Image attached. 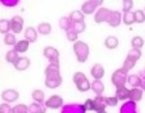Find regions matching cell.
Masks as SVG:
<instances>
[{
	"mask_svg": "<svg viewBox=\"0 0 145 113\" xmlns=\"http://www.w3.org/2000/svg\"><path fill=\"white\" fill-rule=\"evenodd\" d=\"M133 17H135L136 24H142L145 22V12L142 9H136L133 12Z\"/></svg>",
	"mask_w": 145,
	"mask_h": 113,
	"instance_id": "obj_35",
	"label": "cell"
},
{
	"mask_svg": "<svg viewBox=\"0 0 145 113\" xmlns=\"http://www.w3.org/2000/svg\"><path fill=\"white\" fill-rule=\"evenodd\" d=\"M73 53L80 63H85L89 58V45L84 41H76L73 44Z\"/></svg>",
	"mask_w": 145,
	"mask_h": 113,
	"instance_id": "obj_2",
	"label": "cell"
},
{
	"mask_svg": "<svg viewBox=\"0 0 145 113\" xmlns=\"http://www.w3.org/2000/svg\"><path fill=\"white\" fill-rule=\"evenodd\" d=\"M18 58H20V55H18V53H17L14 49L7 52V54H5V61H7L8 63H10V65H14Z\"/></svg>",
	"mask_w": 145,
	"mask_h": 113,
	"instance_id": "obj_30",
	"label": "cell"
},
{
	"mask_svg": "<svg viewBox=\"0 0 145 113\" xmlns=\"http://www.w3.org/2000/svg\"><path fill=\"white\" fill-rule=\"evenodd\" d=\"M145 41L144 38L141 37V36H135V37H132L131 40V48L133 49H138V50H141V48L144 46Z\"/></svg>",
	"mask_w": 145,
	"mask_h": 113,
	"instance_id": "obj_29",
	"label": "cell"
},
{
	"mask_svg": "<svg viewBox=\"0 0 145 113\" xmlns=\"http://www.w3.org/2000/svg\"><path fill=\"white\" fill-rule=\"evenodd\" d=\"M44 86L47 88H57L61 86V75H60V63H50L44 70Z\"/></svg>",
	"mask_w": 145,
	"mask_h": 113,
	"instance_id": "obj_1",
	"label": "cell"
},
{
	"mask_svg": "<svg viewBox=\"0 0 145 113\" xmlns=\"http://www.w3.org/2000/svg\"><path fill=\"white\" fill-rule=\"evenodd\" d=\"M29 108V113H46L47 108L43 104H38V103H31L30 105H27Z\"/></svg>",
	"mask_w": 145,
	"mask_h": 113,
	"instance_id": "obj_27",
	"label": "cell"
},
{
	"mask_svg": "<svg viewBox=\"0 0 145 113\" xmlns=\"http://www.w3.org/2000/svg\"><path fill=\"white\" fill-rule=\"evenodd\" d=\"M18 97H20L18 91H16V89H13V88L4 89L3 92H1V99H3L4 103H8V104L14 103V101L18 100Z\"/></svg>",
	"mask_w": 145,
	"mask_h": 113,
	"instance_id": "obj_9",
	"label": "cell"
},
{
	"mask_svg": "<svg viewBox=\"0 0 145 113\" xmlns=\"http://www.w3.org/2000/svg\"><path fill=\"white\" fill-rule=\"evenodd\" d=\"M85 29H86V24H85V21H82V22H74V24H72V30L76 32L77 34L82 33Z\"/></svg>",
	"mask_w": 145,
	"mask_h": 113,
	"instance_id": "obj_37",
	"label": "cell"
},
{
	"mask_svg": "<svg viewBox=\"0 0 145 113\" xmlns=\"http://www.w3.org/2000/svg\"><path fill=\"white\" fill-rule=\"evenodd\" d=\"M63 105H64V100L59 95L50 96V97L44 101V106H46V108H50V109H59V108H63Z\"/></svg>",
	"mask_w": 145,
	"mask_h": 113,
	"instance_id": "obj_7",
	"label": "cell"
},
{
	"mask_svg": "<svg viewBox=\"0 0 145 113\" xmlns=\"http://www.w3.org/2000/svg\"><path fill=\"white\" fill-rule=\"evenodd\" d=\"M135 65H136V62L135 61H132V59H129V58H125L124 59V62H123V69L125 70V71H131L133 67H135Z\"/></svg>",
	"mask_w": 145,
	"mask_h": 113,
	"instance_id": "obj_38",
	"label": "cell"
},
{
	"mask_svg": "<svg viewBox=\"0 0 145 113\" xmlns=\"http://www.w3.org/2000/svg\"><path fill=\"white\" fill-rule=\"evenodd\" d=\"M141 79L137 74H128V78H127V83H128L131 88H138L141 86Z\"/></svg>",
	"mask_w": 145,
	"mask_h": 113,
	"instance_id": "obj_23",
	"label": "cell"
},
{
	"mask_svg": "<svg viewBox=\"0 0 145 113\" xmlns=\"http://www.w3.org/2000/svg\"><path fill=\"white\" fill-rule=\"evenodd\" d=\"M127 78H128V71H125L123 67L115 70L111 75V83L115 86V88H119V87L125 86V82H127Z\"/></svg>",
	"mask_w": 145,
	"mask_h": 113,
	"instance_id": "obj_4",
	"label": "cell"
},
{
	"mask_svg": "<svg viewBox=\"0 0 145 113\" xmlns=\"http://www.w3.org/2000/svg\"><path fill=\"white\" fill-rule=\"evenodd\" d=\"M73 83L80 92H88L89 89H90L89 79L85 76L84 72H81V71H77L73 74Z\"/></svg>",
	"mask_w": 145,
	"mask_h": 113,
	"instance_id": "obj_3",
	"label": "cell"
},
{
	"mask_svg": "<svg viewBox=\"0 0 145 113\" xmlns=\"http://www.w3.org/2000/svg\"><path fill=\"white\" fill-rule=\"evenodd\" d=\"M4 44L8 45V46H14V45L17 44V38H16V34H13V33H7V34L4 36Z\"/></svg>",
	"mask_w": 145,
	"mask_h": 113,
	"instance_id": "obj_34",
	"label": "cell"
},
{
	"mask_svg": "<svg viewBox=\"0 0 145 113\" xmlns=\"http://www.w3.org/2000/svg\"><path fill=\"white\" fill-rule=\"evenodd\" d=\"M0 113H12V106L8 103L0 104Z\"/></svg>",
	"mask_w": 145,
	"mask_h": 113,
	"instance_id": "obj_42",
	"label": "cell"
},
{
	"mask_svg": "<svg viewBox=\"0 0 145 113\" xmlns=\"http://www.w3.org/2000/svg\"><path fill=\"white\" fill-rule=\"evenodd\" d=\"M59 26H60V29H63V30L68 32L72 29V21L71 19L68 17V16H63V17L59 19Z\"/></svg>",
	"mask_w": 145,
	"mask_h": 113,
	"instance_id": "obj_26",
	"label": "cell"
},
{
	"mask_svg": "<svg viewBox=\"0 0 145 113\" xmlns=\"http://www.w3.org/2000/svg\"><path fill=\"white\" fill-rule=\"evenodd\" d=\"M111 9H108L106 7H99L94 13V22L95 24H102V22H106L108 15H110Z\"/></svg>",
	"mask_w": 145,
	"mask_h": 113,
	"instance_id": "obj_10",
	"label": "cell"
},
{
	"mask_svg": "<svg viewBox=\"0 0 145 113\" xmlns=\"http://www.w3.org/2000/svg\"><path fill=\"white\" fill-rule=\"evenodd\" d=\"M90 89L97 96H102V93L105 91V84L102 83V80H93L90 83Z\"/></svg>",
	"mask_w": 145,
	"mask_h": 113,
	"instance_id": "obj_20",
	"label": "cell"
},
{
	"mask_svg": "<svg viewBox=\"0 0 145 113\" xmlns=\"http://www.w3.org/2000/svg\"><path fill=\"white\" fill-rule=\"evenodd\" d=\"M140 88L142 89V92H145V80H142V82H141V86H140Z\"/></svg>",
	"mask_w": 145,
	"mask_h": 113,
	"instance_id": "obj_46",
	"label": "cell"
},
{
	"mask_svg": "<svg viewBox=\"0 0 145 113\" xmlns=\"http://www.w3.org/2000/svg\"><path fill=\"white\" fill-rule=\"evenodd\" d=\"M95 113H107V110H101V112H95Z\"/></svg>",
	"mask_w": 145,
	"mask_h": 113,
	"instance_id": "obj_47",
	"label": "cell"
},
{
	"mask_svg": "<svg viewBox=\"0 0 145 113\" xmlns=\"http://www.w3.org/2000/svg\"><path fill=\"white\" fill-rule=\"evenodd\" d=\"M65 36H67V40L68 41H71V42H76V41H78V34L76 33V32H73L71 29V30H68V32H65Z\"/></svg>",
	"mask_w": 145,
	"mask_h": 113,
	"instance_id": "obj_39",
	"label": "cell"
},
{
	"mask_svg": "<svg viewBox=\"0 0 145 113\" xmlns=\"http://www.w3.org/2000/svg\"><path fill=\"white\" fill-rule=\"evenodd\" d=\"M115 96H116V99L118 100H121V101H128L129 100V88H127L125 86L119 87V88H116Z\"/></svg>",
	"mask_w": 145,
	"mask_h": 113,
	"instance_id": "obj_17",
	"label": "cell"
},
{
	"mask_svg": "<svg viewBox=\"0 0 145 113\" xmlns=\"http://www.w3.org/2000/svg\"><path fill=\"white\" fill-rule=\"evenodd\" d=\"M84 106L86 110H94V101L93 99H86L84 103Z\"/></svg>",
	"mask_w": 145,
	"mask_h": 113,
	"instance_id": "obj_44",
	"label": "cell"
},
{
	"mask_svg": "<svg viewBox=\"0 0 145 113\" xmlns=\"http://www.w3.org/2000/svg\"><path fill=\"white\" fill-rule=\"evenodd\" d=\"M61 113H86L84 104H77V103H72L63 105L61 108Z\"/></svg>",
	"mask_w": 145,
	"mask_h": 113,
	"instance_id": "obj_11",
	"label": "cell"
},
{
	"mask_svg": "<svg viewBox=\"0 0 145 113\" xmlns=\"http://www.w3.org/2000/svg\"><path fill=\"white\" fill-rule=\"evenodd\" d=\"M10 30L13 34H18L24 30V19L20 15H14L13 17L10 19Z\"/></svg>",
	"mask_w": 145,
	"mask_h": 113,
	"instance_id": "obj_8",
	"label": "cell"
},
{
	"mask_svg": "<svg viewBox=\"0 0 145 113\" xmlns=\"http://www.w3.org/2000/svg\"><path fill=\"white\" fill-rule=\"evenodd\" d=\"M105 48L108 49V50H114L119 46V40L116 36H108V37L105 38Z\"/></svg>",
	"mask_w": 145,
	"mask_h": 113,
	"instance_id": "obj_21",
	"label": "cell"
},
{
	"mask_svg": "<svg viewBox=\"0 0 145 113\" xmlns=\"http://www.w3.org/2000/svg\"><path fill=\"white\" fill-rule=\"evenodd\" d=\"M4 7H16L18 5V0H0Z\"/></svg>",
	"mask_w": 145,
	"mask_h": 113,
	"instance_id": "obj_43",
	"label": "cell"
},
{
	"mask_svg": "<svg viewBox=\"0 0 145 113\" xmlns=\"http://www.w3.org/2000/svg\"><path fill=\"white\" fill-rule=\"evenodd\" d=\"M10 32V21L7 19H0V33L1 34H7Z\"/></svg>",
	"mask_w": 145,
	"mask_h": 113,
	"instance_id": "obj_31",
	"label": "cell"
},
{
	"mask_svg": "<svg viewBox=\"0 0 145 113\" xmlns=\"http://www.w3.org/2000/svg\"><path fill=\"white\" fill-rule=\"evenodd\" d=\"M106 22L111 28H118L121 24V13L119 11H111L110 15H108L107 20H106Z\"/></svg>",
	"mask_w": 145,
	"mask_h": 113,
	"instance_id": "obj_12",
	"label": "cell"
},
{
	"mask_svg": "<svg viewBox=\"0 0 145 113\" xmlns=\"http://www.w3.org/2000/svg\"><path fill=\"white\" fill-rule=\"evenodd\" d=\"M12 113H29V108L25 104H16L14 106H12Z\"/></svg>",
	"mask_w": 145,
	"mask_h": 113,
	"instance_id": "obj_36",
	"label": "cell"
},
{
	"mask_svg": "<svg viewBox=\"0 0 145 113\" xmlns=\"http://www.w3.org/2000/svg\"><path fill=\"white\" fill-rule=\"evenodd\" d=\"M90 75L93 76L94 80H101L105 76V69L101 63H95L93 67L90 69Z\"/></svg>",
	"mask_w": 145,
	"mask_h": 113,
	"instance_id": "obj_13",
	"label": "cell"
},
{
	"mask_svg": "<svg viewBox=\"0 0 145 113\" xmlns=\"http://www.w3.org/2000/svg\"><path fill=\"white\" fill-rule=\"evenodd\" d=\"M29 46H30V42H27L26 40H20V41H17V44L14 45V50H16L18 54H24L29 50Z\"/></svg>",
	"mask_w": 145,
	"mask_h": 113,
	"instance_id": "obj_22",
	"label": "cell"
},
{
	"mask_svg": "<svg viewBox=\"0 0 145 113\" xmlns=\"http://www.w3.org/2000/svg\"><path fill=\"white\" fill-rule=\"evenodd\" d=\"M119 113H137V106H136V103L133 101H124L123 105L120 106V110Z\"/></svg>",
	"mask_w": 145,
	"mask_h": 113,
	"instance_id": "obj_18",
	"label": "cell"
},
{
	"mask_svg": "<svg viewBox=\"0 0 145 113\" xmlns=\"http://www.w3.org/2000/svg\"><path fill=\"white\" fill-rule=\"evenodd\" d=\"M99 7H102V0H88L81 4V12L82 15H93Z\"/></svg>",
	"mask_w": 145,
	"mask_h": 113,
	"instance_id": "obj_5",
	"label": "cell"
},
{
	"mask_svg": "<svg viewBox=\"0 0 145 113\" xmlns=\"http://www.w3.org/2000/svg\"><path fill=\"white\" fill-rule=\"evenodd\" d=\"M121 22L125 25H132L135 24V17H133V12H125L124 15H121Z\"/></svg>",
	"mask_w": 145,
	"mask_h": 113,
	"instance_id": "obj_32",
	"label": "cell"
},
{
	"mask_svg": "<svg viewBox=\"0 0 145 113\" xmlns=\"http://www.w3.org/2000/svg\"><path fill=\"white\" fill-rule=\"evenodd\" d=\"M121 8H123V12H131L132 8H133V1L132 0H125V1H123V4H121Z\"/></svg>",
	"mask_w": 145,
	"mask_h": 113,
	"instance_id": "obj_40",
	"label": "cell"
},
{
	"mask_svg": "<svg viewBox=\"0 0 145 113\" xmlns=\"http://www.w3.org/2000/svg\"><path fill=\"white\" fill-rule=\"evenodd\" d=\"M13 66L17 71H26L30 67V59L27 58V57H20Z\"/></svg>",
	"mask_w": 145,
	"mask_h": 113,
	"instance_id": "obj_14",
	"label": "cell"
},
{
	"mask_svg": "<svg viewBox=\"0 0 145 113\" xmlns=\"http://www.w3.org/2000/svg\"><path fill=\"white\" fill-rule=\"evenodd\" d=\"M24 36H25V40H26L27 42L34 44V42L37 41V38H38V32H37L35 28L27 26L26 29H25V32H24Z\"/></svg>",
	"mask_w": 145,
	"mask_h": 113,
	"instance_id": "obj_15",
	"label": "cell"
},
{
	"mask_svg": "<svg viewBox=\"0 0 145 113\" xmlns=\"http://www.w3.org/2000/svg\"><path fill=\"white\" fill-rule=\"evenodd\" d=\"M43 55L50 63H59V58H60V53L56 48L54 46H46L43 49Z\"/></svg>",
	"mask_w": 145,
	"mask_h": 113,
	"instance_id": "obj_6",
	"label": "cell"
},
{
	"mask_svg": "<svg viewBox=\"0 0 145 113\" xmlns=\"http://www.w3.org/2000/svg\"><path fill=\"white\" fill-rule=\"evenodd\" d=\"M127 58H129V59H132V61L137 62L138 59L141 58V50L131 48V49H129V52H128V54H127Z\"/></svg>",
	"mask_w": 145,
	"mask_h": 113,
	"instance_id": "obj_33",
	"label": "cell"
},
{
	"mask_svg": "<svg viewBox=\"0 0 145 113\" xmlns=\"http://www.w3.org/2000/svg\"><path fill=\"white\" fill-rule=\"evenodd\" d=\"M144 12H145V9H144Z\"/></svg>",
	"mask_w": 145,
	"mask_h": 113,
	"instance_id": "obj_48",
	"label": "cell"
},
{
	"mask_svg": "<svg viewBox=\"0 0 145 113\" xmlns=\"http://www.w3.org/2000/svg\"><path fill=\"white\" fill-rule=\"evenodd\" d=\"M68 17L71 19L72 24H74V22H82V21H85V16L82 15V12H81V11H72Z\"/></svg>",
	"mask_w": 145,
	"mask_h": 113,
	"instance_id": "obj_28",
	"label": "cell"
},
{
	"mask_svg": "<svg viewBox=\"0 0 145 113\" xmlns=\"http://www.w3.org/2000/svg\"><path fill=\"white\" fill-rule=\"evenodd\" d=\"M137 75L140 76V79H141V80H145V67L140 70V72H138Z\"/></svg>",
	"mask_w": 145,
	"mask_h": 113,
	"instance_id": "obj_45",
	"label": "cell"
},
{
	"mask_svg": "<svg viewBox=\"0 0 145 113\" xmlns=\"http://www.w3.org/2000/svg\"><path fill=\"white\" fill-rule=\"evenodd\" d=\"M118 101L119 100L116 99V96H108V97H106V104H107V106H116L118 105Z\"/></svg>",
	"mask_w": 145,
	"mask_h": 113,
	"instance_id": "obj_41",
	"label": "cell"
},
{
	"mask_svg": "<svg viewBox=\"0 0 145 113\" xmlns=\"http://www.w3.org/2000/svg\"><path fill=\"white\" fill-rule=\"evenodd\" d=\"M93 101H94V110L95 112L106 110L107 104H106V97L105 96H95L94 99H93Z\"/></svg>",
	"mask_w": 145,
	"mask_h": 113,
	"instance_id": "obj_16",
	"label": "cell"
},
{
	"mask_svg": "<svg viewBox=\"0 0 145 113\" xmlns=\"http://www.w3.org/2000/svg\"><path fill=\"white\" fill-rule=\"evenodd\" d=\"M31 99L34 100V103H38V104H44V101H46L44 92L42 89H34L31 92Z\"/></svg>",
	"mask_w": 145,
	"mask_h": 113,
	"instance_id": "obj_25",
	"label": "cell"
},
{
	"mask_svg": "<svg viewBox=\"0 0 145 113\" xmlns=\"http://www.w3.org/2000/svg\"><path fill=\"white\" fill-rule=\"evenodd\" d=\"M142 89L138 87V88H129V101H133V103H138L141 101L142 99Z\"/></svg>",
	"mask_w": 145,
	"mask_h": 113,
	"instance_id": "obj_19",
	"label": "cell"
},
{
	"mask_svg": "<svg viewBox=\"0 0 145 113\" xmlns=\"http://www.w3.org/2000/svg\"><path fill=\"white\" fill-rule=\"evenodd\" d=\"M51 29H52V26H51L50 22H39V24H38V26H37L38 34H42V36L50 34Z\"/></svg>",
	"mask_w": 145,
	"mask_h": 113,
	"instance_id": "obj_24",
	"label": "cell"
}]
</instances>
